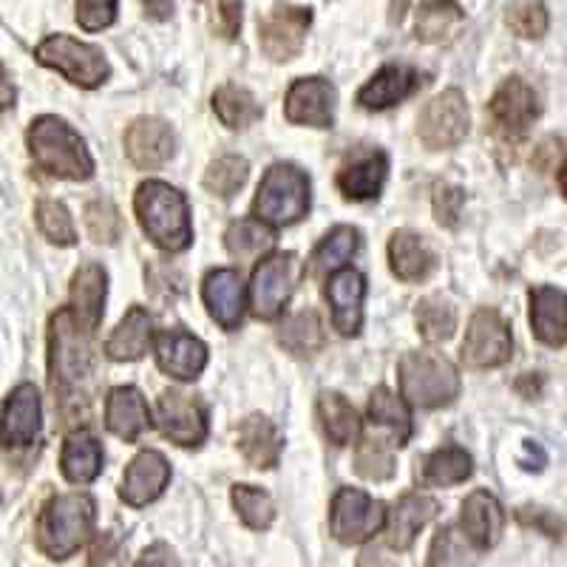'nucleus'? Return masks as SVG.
<instances>
[{"instance_id":"8fccbe9b","label":"nucleus","mask_w":567,"mask_h":567,"mask_svg":"<svg viewBox=\"0 0 567 567\" xmlns=\"http://www.w3.org/2000/svg\"><path fill=\"white\" fill-rule=\"evenodd\" d=\"M116 20V0H78V23L85 32L109 29Z\"/></svg>"},{"instance_id":"7c9ffc66","label":"nucleus","mask_w":567,"mask_h":567,"mask_svg":"<svg viewBox=\"0 0 567 567\" xmlns=\"http://www.w3.org/2000/svg\"><path fill=\"white\" fill-rule=\"evenodd\" d=\"M63 477L74 485H89L103 474V445L94 434L71 432L60 454Z\"/></svg>"},{"instance_id":"5701e85b","label":"nucleus","mask_w":567,"mask_h":567,"mask_svg":"<svg viewBox=\"0 0 567 567\" xmlns=\"http://www.w3.org/2000/svg\"><path fill=\"white\" fill-rule=\"evenodd\" d=\"M363 296H367V281L358 270L332 272L327 284V301L332 307V323L341 336H358L363 323Z\"/></svg>"},{"instance_id":"49530a36","label":"nucleus","mask_w":567,"mask_h":567,"mask_svg":"<svg viewBox=\"0 0 567 567\" xmlns=\"http://www.w3.org/2000/svg\"><path fill=\"white\" fill-rule=\"evenodd\" d=\"M38 227L45 239L52 245L71 247L78 241V230H74V221H71V213L65 210L63 202L58 199H40L38 202Z\"/></svg>"},{"instance_id":"a18cd8bd","label":"nucleus","mask_w":567,"mask_h":567,"mask_svg":"<svg viewBox=\"0 0 567 567\" xmlns=\"http://www.w3.org/2000/svg\"><path fill=\"white\" fill-rule=\"evenodd\" d=\"M247 176H250V165H247L245 156H221V159L210 162L205 174V187L213 196L230 199L233 194H239L245 187Z\"/></svg>"},{"instance_id":"f704fd0d","label":"nucleus","mask_w":567,"mask_h":567,"mask_svg":"<svg viewBox=\"0 0 567 567\" xmlns=\"http://www.w3.org/2000/svg\"><path fill=\"white\" fill-rule=\"evenodd\" d=\"M369 420L378 429L389 432L394 445H406V440L412 437V414H409L406 403L389 389L381 386L372 392V398H369Z\"/></svg>"},{"instance_id":"cd10ccee","label":"nucleus","mask_w":567,"mask_h":567,"mask_svg":"<svg viewBox=\"0 0 567 567\" xmlns=\"http://www.w3.org/2000/svg\"><path fill=\"white\" fill-rule=\"evenodd\" d=\"M105 292H109V276L100 265L89 261L80 267L71 278V307L80 323L89 329H97L103 321V307H105Z\"/></svg>"},{"instance_id":"4468645a","label":"nucleus","mask_w":567,"mask_h":567,"mask_svg":"<svg viewBox=\"0 0 567 567\" xmlns=\"http://www.w3.org/2000/svg\"><path fill=\"white\" fill-rule=\"evenodd\" d=\"M539 111V97L523 78L505 80L488 103L491 123L503 136H523L534 125Z\"/></svg>"},{"instance_id":"f257e3e1","label":"nucleus","mask_w":567,"mask_h":567,"mask_svg":"<svg viewBox=\"0 0 567 567\" xmlns=\"http://www.w3.org/2000/svg\"><path fill=\"white\" fill-rule=\"evenodd\" d=\"M94 519H97V505L89 494H58L40 508L38 516V548L49 559L63 561L71 559L83 548L94 534Z\"/></svg>"},{"instance_id":"ea45409f","label":"nucleus","mask_w":567,"mask_h":567,"mask_svg":"<svg viewBox=\"0 0 567 567\" xmlns=\"http://www.w3.org/2000/svg\"><path fill=\"white\" fill-rule=\"evenodd\" d=\"M278 341L284 349H290L298 358L316 354L323 349V327L321 318L316 312H298V316L287 318L278 329Z\"/></svg>"},{"instance_id":"c85d7f7f","label":"nucleus","mask_w":567,"mask_h":567,"mask_svg":"<svg viewBox=\"0 0 567 567\" xmlns=\"http://www.w3.org/2000/svg\"><path fill=\"white\" fill-rule=\"evenodd\" d=\"M239 449L252 468H276L281 457L284 437L270 417L250 414L239 425Z\"/></svg>"},{"instance_id":"f8f14e48","label":"nucleus","mask_w":567,"mask_h":567,"mask_svg":"<svg viewBox=\"0 0 567 567\" xmlns=\"http://www.w3.org/2000/svg\"><path fill=\"white\" fill-rule=\"evenodd\" d=\"M312 23V12L303 7H276L258 23V43L261 52L276 63L298 58L307 40V29Z\"/></svg>"},{"instance_id":"f3484780","label":"nucleus","mask_w":567,"mask_h":567,"mask_svg":"<svg viewBox=\"0 0 567 567\" xmlns=\"http://www.w3.org/2000/svg\"><path fill=\"white\" fill-rule=\"evenodd\" d=\"M176 136L168 123L156 116H142L125 134V154L140 171H156L174 156Z\"/></svg>"},{"instance_id":"7ed1b4c3","label":"nucleus","mask_w":567,"mask_h":567,"mask_svg":"<svg viewBox=\"0 0 567 567\" xmlns=\"http://www.w3.org/2000/svg\"><path fill=\"white\" fill-rule=\"evenodd\" d=\"M27 142L34 165L49 176L71 182H85L94 176V159L85 148L83 136L60 116H38L29 125Z\"/></svg>"},{"instance_id":"c756f323","label":"nucleus","mask_w":567,"mask_h":567,"mask_svg":"<svg viewBox=\"0 0 567 567\" xmlns=\"http://www.w3.org/2000/svg\"><path fill=\"white\" fill-rule=\"evenodd\" d=\"M154 343V318L142 307H131L125 318L111 332L105 352L111 361H140Z\"/></svg>"},{"instance_id":"dca6fc26","label":"nucleus","mask_w":567,"mask_h":567,"mask_svg":"<svg viewBox=\"0 0 567 567\" xmlns=\"http://www.w3.org/2000/svg\"><path fill=\"white\" fill-rule=\"evenodd\" d=\"M40 425H43V409H40L38 389L32 383H20L0 409V445L23 449L38 443Z\"/></svg>"},{"instance_id":"c9c22d12","label":"nucleus","mask_w":567,"mask_h":567,"mask_svg":"<svg viewBox=\"0 0 567 567\" xmlns=\"http://www.w3.org/2000/svg\"><path fill=\"white\" fill-rule=\"evenodd\" d=\"M474 474V460L460 445H443L423 463V485L449 488L460 485Z\"/></svg>"},{"instance_id":"864d4df0","label":"nucleus","mask_w":567,"mask_h":567,"mask_svg":"<svg viewBox=\"0 0 567 567\" xmlns=\"http://www.w3.org/2000/svg\"><path fill=\"white\" fill-rule=\"evenodd\" d=\"M519 519H523L525 525H534V528H542L548 536H559L561 534V523L556 519L550 511L545 508H523L519 511Z\"/></svg>"},{"instance_id":"6ab92c4d","label":"nucleus","mask_w":567,"mask_h":567,"mask_svg":"<svg viewBox=\"0 0 567 567\" xmlns=\"http://www.w3.org/2000/svg\"><path fill=\"white\" fill-rule=\"evenodd\" d=\"M171 483V465L168 460L162 457L159 452H140L131 465L125 468L123 488H120V496L123 503L131 505V508H145L154 499H159L162 491L168 488Z\"/></svg>"},{"instance_id":"3c124183","label":"nucleus","mask_w":567,"mask_h":567,"mask_svg":"<svg viewBox=\"0 0 567 567\" xmlns=\"http://www.w3.org/2000/svg\"><path fill=\"white\" fill-rule=\"evenodd\" d=\"M465 194L460 187L452 185H440L434 190V216L443 227H457L460 225V213H463Z\"/></svg>"},{"instance_id":"c03bdc74","label":"nucleus","mask_w":567,"mask_h":567,"mask_svg":"<svg viewBox=\"0 0 567 567\" xmlns=\"http://www.w3.org/2000/svg\"><path fill=\"white\" fill-rule=\"evenodd\" d=\"M233 505L250 530H267L276 519V505L267 491L256 485H233Z\"/></svg>"},{"instance_id":"6e6d98bb","label":"nucleus","mask_w":567,"mask_h":567,"mask_svg":"<svg viewBox=\"0 0 567 567\" xmlns=\"http://www.w3.org/2000/svg\"><path fill=\"white\" fill-rule=\"evenodd\" d=\"M358 567H398L381 548H363L358 556Z\"/></svg>"},{"instance_id":"423d86ee","label":"nucleus","mask_w":567,"mask_h":567,"mask_svg":"<svg viewBox=\"0 0 567 567\" xmlns=\"http://www.w3.org/2000/svg\"><path fill=\"white\" fill-rule=\"evenodd\" d=\"M310 210V179L296 165L278 162L258 185L252 216L267 227H290Z\"/></svg>"},{"instance_id":"a211bd4d","label":"nucleus","mask_w":567,"mask_h":567,"mask_svg":"<svg viewBox=\"0 0 567 567\" xmlns=\"http://www.w3.org/2000/svg\"><path fill=\"white\" fill-rule=\"evenodd\" d=\"M156 363L176 381H196L207 367V347L185 329H165L156 336Z\"/></svg>"},{"instance_id":"72a5a7b5","label":"nucleus","mask_w":567,"mask_h":567,"mask_svg":"<svg viewBox=\"0 0 567 567\" xmlns=\"http://www.w3.org/2000/svg\"><path fill=\"white\" fill-rule=\"evenodd\" d=\"M463 9L454 0H425L414 18V34L420 43H443L463 23Z\"/></svg>"},{"instance_id":"6e6552de","label":"nucleus","mask_w":567,"mask_h":567,"mask_svg":"<svg viewBox=\"0 0 567 567\" xmlns=\"http://www.w3.org/2000/svg\"><path fill=\"white\" fill-rule=\"evenodd\" d=\"M298 276H301V261L296 252H276L265 258L252 272L250 284V307L252 316L261 321H272L284 312L296 292Z\"/></svg>"},{"instance_id":"aec40b11","label":"nucleus","mask_w":567,"mask_h":567,"mask_svg":"<svg viewBox=\"0 0 567 567\" xmlns=\"http://www.w3.org/2000/svg\"><path fill=\"white\" fill-rule=\"evenodd\" d=\"M202 298L207 303V312L221 329L233 332L239 329L241 316H245V281L236 270L221 267V270H210L202 284Z\"/></svg>"},{"instance_id":"2eb2a0df","label":"nucleus","mask_w":567,"mask_h":567,"mask_svg":"<svg viewBox=\"0 0 567 567\" xmlns=\"http://www.w3.org/2000/svg\"><path fill=\"white\" fill-rule=\"evenodd\" d=\"M338 91L323 78L296 80L287 91L284 114L292 125H310V128H329L336 123Z\"/></svg>"},{"instance_id":"603ef678","label":"nucleus","mask_w":567,"mask_h":567,"mask_svg":"<svg viewBox=\"0 0 567 567\" xmlns=\"http://www.w3.org/2000/svg\"><path fill=\"white\" fill-rule=\"evenodd\" d=\"M213 27H216V32H219L221 38H227V40L236 38L241 29V3L239 0H225V3H219V9H216V18H213Z\"/></svg>"},{"instance_id":"79ce46f5","label":"nucleus","mask_w":567,"mask_h":567,"mask_svg":"<svg viewBox=\"0 0 567 567\" xmlns=\"http://www.w3.org/2000/svg\"><path fill=\"white\" fill-rule=\"evenodd\" d=\"M354 471L361 474L363 480H372V483H386V480L394 477V443L392 440L374 437L369 434L358 452H354Z\"/></svg>"},{"instance_id":"4c0bfd02","label":"nucleus","mask_w":567,"mask_h":567,"mask_svg":"<svg viewBox=\"0 0 567 567\" xmlns=\"http://www.w3.org/2000/svg\"><path fill=\"white\" fill-rule=\"evenodd\" d=\"M213 111H216V116L227 128H250L252 123L261 120V105L241 85H221L213 94Z\"/></svg>"},{"instance_id":"393cba45","label":"nucleus","mask_w":567,"mask_h":567,"mask_svg":"<svg viewBox=\"0 0 567 567\" xmlns=\"http://www.w3.org/2000/svg\"><path fill=\"white\" fill-rule=\"evenodd\" d=\"M105 425L109 432L116 434L125 443L140 440V434L151 425L148 403L142 398L140 389L134 386H116L109 392L105 400Z\"/></svg>"},{"instance_id":"de8ad7c7","label":"nucleus","mask_w":567,"mask_h":567,"mask_svg":"<svg viewBox=\"0 0 567 567\" xmlns=\"http://www.w3.org/2000/svg\"><path fill=\"white\" fill-rule=\"evenodd\" d=\"M505 23L511 27V32L519 34L525 40H536L548 32V9L542 7L539 0H516L511 3L508 12H505Z\"/></svg>"},{"instance_id":"2f4dec72","label":"nucleus","mask_w":567,"mask_h":567,"mask_svg":"<svg viewBox=\"0 0 567 567\" xmlns=\"http://www.w3.org/2000/svg\"><path fill=\"white\" fill-rule=\"evenodd\" d=\"M389 174V159L383 151L363 156V159L352 162L338 174V190L352 202H369L378 199L383 190V182Z\"/></svg>"},{"instance_id":"9d476101","label":"nucleus","mask_w":567,"mask_h":567,"mask_svg":"<svg viewBox=\"0 0 567 567\" xmlns=\"http://www.w3.org/2000/svg\"><path fill=\"white\" fill-rule=\"evenodd\" d=\"M471 114L463 91L449 89L425 103L417 120V136L429 151L457 148L468 136Z\"/></svg>"},{"instance_id":"0eeeda50","label":"nucleus","mask_w":567,"mask_h":567,"mask_svg":"<svg viewBox=\"0 0 567 567\" xmlns=\"http://www.w3.org/2000/svg\"><path fill=\"white\" fill-rule=\"evenodd\" d=\"M34 58H38V63L60 71L69 83L80 85V89H97L111 74V65L105 60L103 49L91 43H80V40L69 38V34L45 38L38 45Z\"/></svg>"},{"instance_id":"20e7f679","label":"nucleus","mask_w":567,"mask_h":567,"mask_svg":"<svg viewBox=\"0 0 567 567\" xmlns=\"http://www.w3.org/2000/svg\"><path fill=\"white\" fill-rule=\"evenodd\" d=\"M134 210L142 230L159 250L182 252L194 241L190 227V207L185 196L168 182L151 179L140 185L134 196Z\"/></svg>"},{"instance_id":"37998d69","label":"nucleus","mask_w":567,"mask_h":567,"mask_svg":"<svg viewBox=\"0 0 567 567\" xmlns=\"http://www.w3.org/2000/svg\"><path fill=\"white\" fill-rule=\"evenodd\" d=\"M417 329L429 343H443L457 329V310L443 296H429L417 303Z\"/></svg>"},{"instance_id":"09e8293b","label":"nucleus","mask_w":567,"mask_h":567,"mask_svg":"<svg viewBox=\"0 0 567 567\" xmlns=\"http://www.w3.org/2000/svg\"><path fill=\"white\" fill-rule=\"evenodd\" d=\"M85 227H89V236L97 245H114L123 236L120 210L109 199H97L85 207Z\"/></svg>"},{"instance_id":"58836bf2","label":"nucleus","mask_w":567,"mask_h":567,"mask_svg":"<svg viewBox=\"0 0 567 567\" xmlns=\"http://www.w3.org/2000/svg\"><path fill=\"white\" fill-rule=\"evenodd\" d=\"M225 245L230 250V256H236L239 261H252L261 252H270L276 245V236L267 225H261L258 219H239L233 221L225 233Z\"/></svg>"},{"instance_id":"412c9836","label":"nucleus","mask_w":567,"mask_h":567,"mask_svg":"<svg viewBox=\"0 0 567 567\" xmlns=\"http://www.w3.org/2000/svg\"><path fill=\"white\" fill-rule=\"evenodd\" d=\"M460 530L465 539L483 554L491 550L496 542L503 539L505 530V511L503 505L496 503V496L488 491H474L465 496L463 514H460Z\"/></svg>"},{"instance_id":"a19ab883","label":"nucleus","mask_w":567,"mask_h":567,"mask_svg":"<svg viewBox=\"0 0 567 567\" xmlns=\"http://www.w3.org/2000/svg\"><path fill=\"white\" fill-rule=\"evenodd\" d=\"M480 550L465 539L457 525H445L429 548V567H474Z\"/></svg>"},{"instance_id":"473e14b6","label":"nucleus","mask_w":567,"mask_h":567,"mask_svg":"<svg viewBox=\"0 0 567 567\" xmlns=\"http://www.w3.org/2000/svg\"><path fill=\"white\" fill-rule=\"evenodd\" d=\"M318 417H321L323 434L336 445H352L361 434V417H358L352 403L338 392H321Z\"/></svg>"},{"instance_id":"1a4fd4ad","label":"nucleus","mask_w":567,"mask_h":567,"mask_svg":"<svg viewBox=\"0 0 567 567\" xmlns=\"http://www.w3.org/2000/svg\"><path fill=\"white\" fill-rule=\"evenodd\" d=\"M386 523V505L361 488H341L332 496L329 530L341 545H363Z\"/></svg>"},{"instance_id":"a878e982","label":"nucleus","mask_w":567,"mask_h":567,"mask_svg":"<svg viewBox=\"0 0 567 567\" xmlns=\"http://www.w3.org/2000/svg\"><path fill=\"white\" fill-rule=\"evenodd\" d=\"M389 265L400 281L417 284L432 276L437 267V256L423 236L412 230H398L389 241Z\"/></svg>"},{"instance_id":"bf43d9fd","label":"nucleus","mask_w":567,"mask_h":567,"mask_svg":"<svg viewBox=\"0 0 567 567\" xmlns=\"http://www.w3.org/2000/svg\"><path fill=\"white\" fill-rule=\"evenodd\" d=\"M0 503H3V496H0Z\"/></svg>"},{"instance_id":"5fc2aeb1","label":"nucleus","mask_w":567,"mask_h":567,"mask_svg":"<svg viewBox=\"0 0 567 567\" xmlns=\"http://www.w3.org/2000/svg\"><path fill=\"white\" fill-rule=\"evenodd\" d=\"M134 567H179V561H176L174 550H171L168 545L156 542V545H151V548L136 559Z\"/></svg>"},{"instance_id":"f03ea898","label":"nucleus","mask_w":567,"mask_h":567,"mask_svg":"<svg viewBox=\"0 0 567 567\" xmlns=\"http://www.w3.org/2000/svg\"><path fill=\"white\" fill-rule=\"evenodd\" d=\"M94 329L80 323L74 312L65 307L52 316L49 323V372L52 386L63 398H78L80 389L91 381L94 372Z\"/></svg>"},{"instance_id":"4be33fe9","label":"nucleus","mask_w":567,"mask_h":567,"mask_svg":"<svg viewBox=\"0 0 567 567\" xmlns=\"http://www.w3.org/2000/svg\"><path fill=\"white\" fill-rule=\"evenodd\" d=\"M440 505L425 494H403L392 511H386V545L392 550H409L420 530L437 516Z\"/></svg>"},{"instance_id":"39448f33","label":"nucleus","mask_w":567,"mask_h":567,"mask_svg":"<svg viewBox=\"0 0 567 567\" xmlns=\"http://www.w3.org/2000/svg\"><path fill=\"white\" fill-rule=\"evenodd\" d=\"M400 394L417 409H440L454 403L460 394V374L445 354L423 349L406 352L398 363Z\"/></svg>"},{"instance_id":"13d9d810","label":"nucleus","mask_w":567,"mask_h":567,"mask_svg":"<svg viewBox=\"0 0 567 567\" xmlns=\"http://www.w3.org/2000/svg\"><path fill=\"white\" fill-rule=\"evenodd\" d=\"M142 7L154 20H168L174 14V0H142Z\"/></svg>"},{"instance_id":"b1692460","label":"nucleus","mask_w":567,"mask_h":567,"mask_svg":"<svg viewBox=\"0 0 567 567\" xmlns=\"http://www.w3.org/2000/svg\"><path fill=\"white\" fill-rule=\"evenodd\" d=\"M420 89V74L412 65L389 63L383 65L361 91H358V105L367 111H386L392 105L403 103Z\"/></svg>"},{"instance_id":"ddd939ff","label":"nucleus","mask_w":567,"mask_h":567,"mask_svg":"<svg viewBox=\"0 0 567 567\" xmlns=\"http://www.w3.org/2000/svg\"><path fill=\"white\" fill-rule=\"evenodd\" d=\"M156 425L171 443L196 449L207 440V414L199 400L185 392H162L156 406Z\"/></svg>"},{"instance_id":"4d7b16f0","label":"nucleus","mask_w":567,"mask_h":567,"mask_svg":"<svg viewBox=\"0 0 567 567\" xmlns=\"http://www.w3.org/2000/svg\"><path fill=\"white\" fill-rule=\"evenodd\" d=\"M14 97H18V91H14V83H12V80H9L7 69L0 65V111L12 109Z\"/></svg>"},{"instance_id":"e433bc0d","label":"nucleus","mask_w":567,"mask_h":567,"mask_svg":"<svg viewBox=\"0 0 567 567\" xmlns=\"http://www.w3.org/2000/svg\"><path fill=\"white\" fill-rule=\"evenodd\" d=\"M358 247H361V236H358V230H354V227H347V225L336 227V230L329 233L327 239L316 247V252H312L310 272L312 276L323 278V276H332V272L343 270L349 258L358 252Z\"/></svg>"},{"instance_id":"bb28decb","label":"nucleus","mask_w":567,"mask_h":567,"mask_svg":"<svg viewBox=\"0 0 567 567\" xmlns=\"http://www.w3.org/2000/svg\"><path fill=\"white\" fill-rule=\"evenodd\" d=\"M530 327L548 347L561 349L567 341V301L559 287H536L530 292Z\"/></svg>"},{"instance_id":"9b49d317","label":"nucleus","mask_w":567,"mask_h":567,"mask_svg":"<svg viewBox=\"0 0 567 567\" xmlns=\"http://www.w3.org/2000/svg\"><path fill=\"white\" fill-rule=\"evenodd\" d=\"M514 341H511V327L496 310H477L465 329L463 361L471 369H496L511 361Z\"/></svg>"}]
</instances>
